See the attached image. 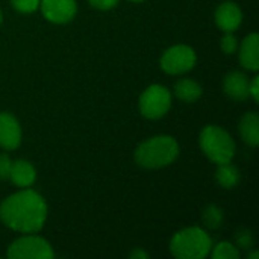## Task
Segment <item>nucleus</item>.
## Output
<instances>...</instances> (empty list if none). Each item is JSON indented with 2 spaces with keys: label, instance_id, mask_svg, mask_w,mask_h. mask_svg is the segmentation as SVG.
Segmentation results:
<instances>
[{
  "label": "nucleus",
  "instance_id": "2eb2a0df",
  "mask_svg": "<svg viewBox=\"0 0 259 259\" xmlns=\"http://www.w3.org/2000/svg\"><path fill=\"white\" fill-rule=\"evenodd\" d=\"M202 87L193 79H179L175 83V94L179 100L193 103L202 96Z\"/></svg>",
  "mask_w": 259,
  "mask_h": 259
},
{
  "label": "nucleus",
  "instance_id": "1a4fd4ad",
  "mask_svg": "<svg viewBox=\"0 0 259 259\" xmlns=\"http://www.w3.org/2000/svg\"><path fill=\"white\" fill-rule=\"evenodd\" d=\"M21 143V127L18 120L9 112H0V147L14 150Z\"/></svg>",
  "mask_w": 259,
  "mask_h": 259
},
{
  "label": "nucleus",
  "instance_id": "f3484780",
  "mask_svg": "<svg viewBox=\"0 0 259 259\" xmlns=\"http://www.w3.org/2000/svg\"><path fill=\"white\" fill-rule=\"evenodd\" d=\"M222 220H223V212L219 206L215 205H209L205 208L203 211V223L206 228L209 229H217L220 225H222Z\"/></svg>",
  "mask_w": 259,
  "mask_h": 259
},
{
  "label": "nucleus",
  "instance_id": "7ed1b4c3",
  "mask_svg": "<svg viewBox=\"0 0 259 259\" xmlns=\"http://www.w3.org/2000/svg\"><path fill=\"white\" fill-rule=\"evenodd\" d=\"M211 237L200 228H187L173 235L170 252L178 259H203L211 252Z\"/></svg>",
  "mask_w": 259,
  "mask_h": 259
},
{
  "label": "nucleus",
  "instance_id": "f8f14e48",
  "mask_svg": "<svg viewBox=\"0 0 259 259\" xmlns=\"http://www.w3.org/2000/svg\"><path fill=\"white\" fill-rule=\"evenodd\" d=\"M240 64L252 71L259 68V36L258 33L247 35L240 47Z\"/></svg>",
  "mask_w": 259,
  "mask_h": 259
},
{
  "label": "nucleus",
  "instance_id": "412c9836",
  "mask_svg": "<svg viewBox=\"0 0 259 259\" xmlns=\"http://www.w3.org/2000/svg\"><path fill=\"white\" fill-rule=\"evenodd\" d=\"M235 241L240 249H250L253 244V237L249 231H240L235 235Z\"/></svg>",
  "mask_w": 259,
  "mask_h": 259
},
{
  "label": "nucleus",
  "instance_id": "9b49d317",
  "mask_svg": "<svg viewBox=\"0 0 259 259\" xmlns=\"http://www.w3.org/2000/svg\"><path fill=\"white\" fill-rule=\"evenodd\" d=\"M223 90L231 99L241 102L249 97V79L241 71H231L225 77Z\"/></svg>",
  "mask_w": 259,
  "mask_h": 259
},
{
  "label": "nucleus",
  "instance_id": "39448f33",
  "mask_svg": "<svg viewBox=\"0 0 259 259\" xmlns=\"http://www.w3.org/2000/svg\"><path fill=\"white\" fill-rule=\"evenodd\" d=\"M171 106V94L162 85L147 87L140 97V111L149 120L162 118Z\"/></svg>",
  "mask_w": 259,
  "mask_h": 259
},
{
  "label": "nucleus",
  "instance_id": "20e7f679",
  "mask_svg": "<svg viewBox=\"0 0 259 259\" xmlns=\"http://www.w3.org/2000/svg\"><path fill=\"white\" fill-rule=\"evenodd\" d=\"M199 144L208 159H211L217 165L231 162L235 155V143L232 137L225 129L215 124L203 127L199 138Z\"/></svg>",
  "mask_w": 259,
  "mask_h": 259
},
{
  "label": "nucleus",
  "instance_id": "6ab92c4d",
  "mask_svg": "<svg viewBox=\"0 0 259 259\" xmlns=\"http://www.w3.org/2000/svg\"><path fill=\"white\" fill-rule=\"evenodd\" d=\"M11 5L21 14H30L39 8V0H11Z\"/></svg>",
  "mask_w": 259,
  "mask_h": 259
},
{
  "label": "nucleus",
  "instance_id": "4be33fe9",
  "mask_svg": "<svg viewBox=\"0 0 259 259\" xmlns=\"http://www.w3.org/2000/svg\"><path fill=\"white\" fill-rule=\"evenodd\" d=\"M11 165H12L11 158L8 155H5V153H0V181L9 179Z\"/></svg>",
  "mask_w": 259,
  "mask_h": 259
},
{
  "label": "nucleus",
  "instance_id": "dca6fc26",
  "mask_svg": "<svg viewBox=\"0 0 259 259\" xmlns=\"http://www.w3.org/2000/svg\"><path fill=\"white\" fill-rule=\"evenodd\" d=\"M215 179H217L220 187H223V188H234L240 182V171L231 162L219 164V168L215 171Z\"/></svg>",
  "mask_w": 259,
  "mask_h": 259
},
{
  "label": "nucleus",
  "instance_id": "4468645a",
  "mask_svg": "<svg viewBox=\"0 0 259 259\" xmlns=\"http://www.w3.org/2000/svg\"><path fill=\"white\" fill-rule=\"evenodd\" d=\"M240 134L243 141L250 146L256 147L259 144V117L256 112H247L240 120Z\"/></svg>",
  "mask_w": 259,
  "mask_h": 259
},
{
  "label": "nucleus",
  "instance_id": "f257e3e1",
  "mask_svg": "<svg viewBox=\"0 0 259 259\" xmlns=\"http://www.w3.org/2000/svg\"><path fill=\"white\" fill-rule=\"evenodd\" d=\"M47 219V205L36 191L24 188L0 205L2 223L21 234H36L42 229Z\"/></svg>",
  "mask_w": 259,
  "mask_h": 259
},
{
  "label": "nucleus",
  "instance_id": "f03ea898",
  "mask_svg": "<svg viewBox=\"0 0 259 259\" xmlns=\"http://www.w3.org/2000/svg\"><path fill=\"white\" fill-rule=\"evenodd\" d=\"M179 144L170 135H158L141 143L135 150V162L144 168H162L175 162Z\"/></svg>",
  "mask_w": 259,
  "mask_h": 259
},
{
  "label": "nucleus",
  "instance_id": "ddd939ff",
  "mask_svg": "<svg viewBox=\"0 0 259 259\" xmlns=\"http://www.w3.org/2000/svg\"><path fill=\"white\" fill-rule=\"evenodd\" d=\"M9 179L17 187L29 188L30 185H33V182L36 179V171H35L33 165L29 161L17 159V161H12Z\"/></svg>",
  "mask_w": 259,
  "mask_h": 259
},
{
  "label": "nucleus",
  "instance_id": "a211bd4d",
  "mask_svg": "<svg viewBox=\"0 0 259 259\" xmlns=\"http://www.w3.org/2000/svg\"><path fill=\"white\" fill-rule=\"evenodd\" d=\"M212 258L214 259H238L240 258V252L238 249L232 244V243H219L214 247L212 252Z\"/></svg>",
  "mask_w": 259,
  "mask_h": 259
},
{
  "label": "nucleus",
  "instance_id": "cd10ccee",
  "mask_svg": "<svg viewBox=\"0 0 259 259\" xmlns=\"http://www.w3.org/2000/svg\"><path fill=\"white\" fill-rule=\"evenodd\" d=\"M2 20H3V17H2V11H0V24H2Z\"/></svg>",
  "mask_w": 259,
  "mask_h": 259
},
{
  "label": "nucleus",
  "instance_id": "bb28decb",
  "mask_svg": "<svg viewBox=\"0 0 259 259\" xmlns=\"http://www.w3.org/2000/svg\"><path fill=\"white\" fill-rule=\"evenodd\" d=\"M129 2H134V3H140V2H144V0H129Z\"/></svg>",
  "mask_w": 259,
  "mask_h": 259
},
{
  "label": "nucleus",
  "instance_id": "9d476101",
  "mask_svg": "<svg viewBox=\"0 0 259 259\" xmlns=\"http://www.w3.org/2000/svg\"><path fill=\"white\" fill-rule=\"evenodd\" d=\"M243 21V12L234 2L222 3L215 11V24L223 32H235Z\"/></svg>",
  "mask_w": 259,
  "mask_h": 259
},
{
  "label": "nucleus",
  "instance_id": "b1692460",
  "mask_svg": "<svg viewBox=\"0 0 259 259\" xmlns=\"http://www.w3.org/2000/svg\"><path fill=\"white\" fill-rule=\"evenodd\" d=\"M249 96L258 103L259 102V76H255L252 82H249Z\"/></svg>",
  "mask_w": 259,
  "mask_h": 259
},
{
  "label": "nucleus",
  "instance_id": "423d86ee",
  "mask_svg": "<svg viewBox=\"0 0 259 259\" xmlns=\"http://www.w3.org/2000/svg\"><path fill=\"white\" fill-rule=\"evenodd\" d=\"M53 256L52 246L44 238L30 234L17 238L8 247V258L11 259H50Z\"/></svg>",
  "mask_w": 259,
  "mask_h": 259
},
{
  "label": "nucleus",
  "instance_id": "0eeeda50",
  "mask_svg": "<svg viewBox=\"0 0 259 259\" xmlns=\"http://www.w3.org/2000/svg\"><path fill=\"white\" fill-rule=\"evenodd\" d=\"M159 64L168 74H184L196 65V53L188 46H173L162 53Z\"/></svg>",
  "mask_w": 259,
  "mask_h": 259
},
{
  "label": "nucleus",
  "instance_id": "aec40b11",
  "mask_svg": "<svg viewBox=\"0 0 259 259\" xmlns=\"http://www.w3.org/2000/svg\"><path fill=\"white\" fill-rule=\"evenodd\" d=\"M238 49V39L232 32H226V35L222 38V50L226 55H232L235 53Z\"/></svg>",
  "mask_w": 259,
  "mask_h": 259
},
{
  "label": "nucleus",
  "instance_id": "5701e85b",
  "mask_svg": "<svg viewBox=\"0 0 259 259\" xmlns=\"http://www.w3.org/2000/svg\"><path fill=\"white\" fill-rule=\"evenodd\" d=\"M88 2L93 8L100 9V11H108L118 5V0H88Z\"/></svg>",
  "mask_w": 259,
  "mask_h": 259
},
{
  "label": "nucleus",
  "instance_id": "6e6552de",
  "mask_svg": "<svg viewBox=\"0 0 259 259\" xmlns=\"http://www.w3.org/2000/svg\"><path fill=\"white\" fill-rule=\"evenodd\" d=\"M39 6L42 15L55 24L71 21L77 12L74 0H39Z\"/></svg>",
  "mask_w": 259,
  "mask_h": 259
},
{
  "label": "nucleus",
  "instance_id": "a878e982",
  "mask_svg": "<svg viewBox=\"0 0 259 259\" xmlns=\"http://www.w3.org/2000/svg\"><path fill=\"white\" fill-rule=\"evenodd\" d=\"M258 256H259L258 252H253V253H250V255H249L247 258H249V259H256V258H258Z\"/></svg>",
  "mask_w": 259,
  "mask_h": 259
},
{
  "label": "nucleus",
  "instance_id": "393cba45",
  "mask_svg": "<svg viewBox=\"0 0 259 259\" xmlns=\"http://www.w3.org/2000/svg\"><path fill=\"white\" fill-rule=\"evenodd\" d=\"M129 256H131V259H147L149 258V255H147L144 250H141V249H135V250H132Z\"/></svg>",
  "mask_w": 259,
  "mask_h": 259
}]
</instances>
